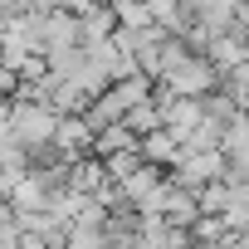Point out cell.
Listing matches in <instances>:
<instances>
[{"instance_id":"ba28073f","label":"cell","mask_w":249,"mask_h":249,"mask_svg":"<svg viewBox=\"0 0 249 249\" xmlns=\"http://www.w3.org/2000/svg\"><path fill=\"white\" fill-rule=\"evenodd\" d=\"M54 147L64 152V157H83L88 147H93V127L83 122V112H73V117H59V127H54Z\"/></svg>"},{"instance_id":"5b68a950","label":"cell","mask_w":249,"mask_h":249,"mask_svg":"<svg viewBox=\"0 0 249 249\" xmlns=\"http://www.w3.org/2000/svg\"><path fill=\"white\" fill-rule=\"evenodd\" d=\"M73 39H78V20H73V15L49 10V15L35 20V44H39V49L59 54V49H73Z\"/></svg>"},{"instance_id":"6da1fadb","label":"cell","mask_w":249,"mask_h":249,"mask_svg":"<svg viewBox=\"0 0 249 249\" xmlns=\"http://www.w3.org/2000/svg\"><path fill=\"white\" fill-rule=\"evenodd\" d=\"M161 93H171V98H205V93H215L220 88V69L205 59V54H186L176 69H166L161 78Z\"/></svg>"},{"instance_id":"9c48e42d","label":"cell","mask_w":249,"mask_h":249,"mask_svg":"<svg viewBox=\"0 0 249 249\" xmlns=\"http://www.w3.org/2000/svg\"><path fill=\"white\" fill-rule=\"evenodd\" d=\"M122 127H127L137 142H142V137H152V132H161V103H157V93H152L147 103H137L127 117H122Z\"/></svg>"},{"instance_id":"8fae6325","label":"cell","mask_w":249,"mask_h":249,"mask_svg":"<svg viewBox=\"0 0 249 249\" xmlns=\"http://www.w3.org/2000/svg\"><path fill=\"white\" fill-rule=\"evenodd\" d=\"M137 147V137L127 132V127H122V122H117V127H103L98 137H93V152L107 161V157H117V152H132Z\"/></svg>"},{"instance_id":"277c9868","label":"cell","mask_w":249,"mask_h":249,"mask_svg":"<svg viewBox=\"0 0 249 249\" xmlns=\"http://www.w3.org/2000/svg\"><path fill=\"white\" fill-rule=\"evenodd\" d=\"M157 103H161V127L166 132H176L181 142L205 122V112H200V98H171V93H157Z\"/></svg>"},{"instance_id":"7a4b0ae2","label":"cell","mask_w":249,"mask_h":249,"mask_svg":"<svg viewBox=\"0 0 249 249\" xmlns=\"http://www.w3.org/2000/svg\"><path fill=\"white\" fill-rule=\"evenodd\" d=\"M10 127L20 137V147H49L54 142V127H59V112L44 107V103H15L10 107Z\"/></svg>"},{"instance_id":"30bf717a","label":"cell","mask_w":249,"mask_h":249,"mask_svg":"<svg viewBox=\"0 0 249 249\" xmlns=\"http://www.w3.org/2000/svg\"><path fill=\"white\" fill-rule=\"evenodd\" d=\"M205 59H210L215 69H234V64H249V44H244L239 35H220V39L205 49Z\"/></svg>"},{"instance_id":"5bb4252c","label":"cell","mask_w":249,"mask_h":249,"mask_svg":"<svg viewBox=\"0 0 249 249\" xmlns=\"http://www.w3.org/2000/svg\"><path fill=\"white\" fill-rule=\"evenodd\" d=\"M59 10H64V15H73V20H83V15H93V10H98V0H59Z\"/></svg>"},{"instance_id":"7c38bea8","label":"cell","mask_w":249,"mask_h":249,"mask_svg":"<svg viewBox=\"0 0 249 249\" xmlns=\"http://www.w3.org/2000/svg\"><path fill=\"white\" fill-rule=\"evenodd\" d=\"M112 15H117V30H142V25H157L147 0H112Z\"/></svg>"},{"instance_id":"52a82bcc","label":"cell","mask_w":249,"mask_h":249,"mask_svg":"<svg viewBox=\"0 0 249 249\" xmlns=\"http://www.w3.org/2000/svg\"><path fill=\"white\" fill-rule=\"evenodd\" d=\"M137 152H142V161L147 166H157V171H176V161L186 157V147H181V137L176 132H152V137H142L137 142Z\"/></svg>"},{"instance_id":"3957f363","label":"cell","mask_w":249,"mask_h":249,"mask_svg":"<svg viewBox=\"0 0 249 249\" xmlns=\"http://www.w3.org/2000/svg\"><path fill=\"white\" fill-rule=\"evenodd\" d=\"M166 176H171L176 186H186V191L200 196L210 181L225 176V157H220V152H186V157L176 161V171H166Z\"/></svg>"},{"instance_id":"9a60e30c","label":"cell","mask_w":249,"mask_h":249,"mask_svg":"<svg viewBox=\"0 0 249 249\" xmlns=\"http://www.w3.org/2000/svg\"><path fill=\"white\" fill-rule=\"evenodd\" d=\"M10 230H20V210L10 200H0V234H10Z\"/></svg>"},{"instance_id":"4fadbf2b","label":"cell","mask_w":249,"mask_h":249,"mask_svg":"<svg viewBox=\"0 0 249 249\" xmlns=\"http://www.w3.org/2000/svg\"><path fill=\"white\" fill-rule=\"evenodd\" d=\"M196 200H200V215H225V210H230V181H225V176L210 181Z\"/></svg>"},{"instance_id":"8992f818","label":"cell","mask_w":249,"mask_h":249,"mask_svg":"<svg viewBox=\"0 0 249 249\" xmlns=\"http://www.w3.org/2000/svg\"><path fill=\"white\" fill-rule=\"evenodd\" d=\"M161 220L171 225V230H196V220H200V200H196V191H186V186H176L171 176H166V205H161Z\"/></svg>"},{"instance_id":"2e32d148","label":"cell","mask_w":249,"mask_h":249,"mask_svg":"<svg viewBox=\"0 0 249 249\" xmlns=\"http://www.w3.org/2000/svg\"><path fill=\"white\" fill-rule=\"evenodd\" d=\"M10 88H15V69H5V64H0V98H5Z\"/></svg>"}]
</instances>
